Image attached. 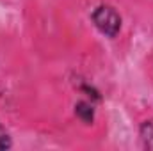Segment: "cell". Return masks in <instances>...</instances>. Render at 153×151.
<instances>
[{"label":"cell","mask_w":153,"mask_h":151,"mask_svg":"<svg viewBox=\"0 0 153 151\" xmlns=\"http://www.w3.org/2000/svg\"><path fill=\"white\" fill-rule=\"evenodd\" d=\"M91 21L93 25L98 29V32H102L105 38L114 39L121 27H123V18L121 14L116 11V7L109 4H100L91 11Z\"/></svg>","instance_id":"1"},{"label":"cell","mask_w":153,"mask_h":151,"mask_svg":"<svg viewBox=\"0 0 153 151\" xmlns=\"http://www.w3.org/2000/svg\"><path fill=\"white\" fill-rule=\"evenodd\" d=\"M13 148V139L7 133V130L0 124V151H7Z\"/></svg>","instance_id":"5"},{"label":"cell","mask_w":153,"mask_h":151,"mask_svg":"<svg viewBox=\"0 0 153 151\" xmlns=\"http://www.w3.org/2000/svg\"><path fill=\"white\" fill-rule=\"evenodd\" d=\"M78 91H80V93H84L87 98H91V101H102V94H100V91H98L94 85L87 84V82L78 84Z\"/></svg>","instance_id":"4"},{"label":"cell","mask_w":153,"mask_h":151,"mask_svg":"<svg viewBox=\"0 0 153 151\" xmlns=\"http://www.w3.org/2000/svg\"><path fill=\"white\" fill-rule=\"evenodd\" d=\"M139 139L143 148L148 151H153V123L152 121H144L139 126Z\"/></svg>","instance_id":"3"},{"label":"cell","mask_w":153,"mask_h":151,"mask_svg":"<svg viewBox=\"0 0 153 151\" xmlns=\"http://www.w3.org/2000/svg\"><path fill=\"white\" fill-rule=\"evenodd\" d=\"M75 115L85 124H93L94 123V115H96V109H94V101H87V100H80L75 103Z\"/></svg>","instance_id":"2"}]
</instances>
